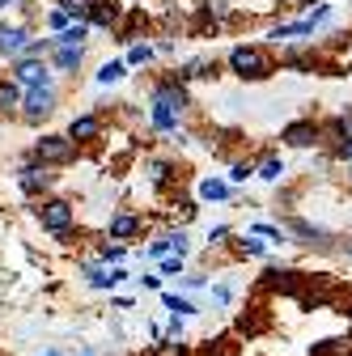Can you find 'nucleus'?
<instances>
[{
	"instance_id": "1",
	"label": "nucleus",
	"mask_w": 352,
	"mask_h": 356,
	"mask_svg": "<svg viewBox=\"0 0 352 356\" xmlns=\"http://www.w3.org/2000/svg\"><path fill=\"white\" fill-rule=\"evenodd\" d=\"M230 68L242 81H263V76L272 72V60H268V51H263V47H234L230 51Z\"/></svg>"
},
{
	"instance_id": "2",
	"label": "nucleus",
	"mask_w": 352,
	"mask_h": 356,
	"mask_svg": "<svg viewBox=\"0 0 352 356\" xmlns=\"http://www.w3.org/2000/svg\"><path fill=\"white\" fill-rule=\"evenodd\" d=\"M34 157H38L42 165H64V161L77 157V145H72L68 136H42V140L34 145Z\"/></svg>"
},
{
	"instance_id": "3",
	"label": "nucleus",
	"mask_w": 352,
	"mask_h": 356,
	"mask_svg": "<svg viewBox=\"0 0 352 356\" xmlns=\"http://www.w3.org/2000/svg\"><path fill=\"white\" fill-rule=\"evenodd\" d=\"M38 220H42V229H51V234H68L72 220H77V212L64 200H47V204L38 208Z\"/></svg>"
},
{
	"instance_id": "4",
	"label": "nucleus",
	"mask_w": 352,
	"mask_h": 356,
	"mask_svg": "<svg viewBox=\"0 0 352 356\" xmlns=\"http://www.w3.org/2000/svg\"><path fill=\"white\" fill-rule=\"evenodd\" d=\"M153 102H157V106H166V111H174V115H183V111L191 106L187 89H183L179 81H161V85H157V94H153Z\"/></svg>"
},
{
	"instance_id": "5",
	"label": "nucleus",
	"mask_w": 352,
	"mask_h": 356,
	"mask_svg": "<svg viewBox=\"0 0 352 356\" xmlns=\"http://www.w3.org/2000/svg\"><path fill=\"white\" fill-rule=\"evenodd\" d=\"M51 111H56V94H51V85H47V89H30V94H26V119H30V123L47 119Z\"/></svg>"
},
{
	"instance_id": "6",
	"label": "nucleus",
	"mask_w": 352,
	"mask_h": 356,
	"mask_svg": "<svg viewBox=\"0 0 352 356\" xmlns=\"http://www.w3.org/2000/svg\"><path fill=\"white\" fill-rule=\"evenodd\" d=\"M319 136H323V131H319L310 119H297V123H289V127H285V145H293V149H310Z\"/></svg>"
},
{
	"instance_id": "7",
	"label": "nucleus",
	"mask_w": 352,
	"mask_h": 356,
	"mask_svg": "<svg viewBox=\"0 0 352 356\" xmlns=\"http://www.w3.org/2000/svg\"><path fill=\"white\" fill-rule=\"evenodd\" d=\"M13 81L30 85V89H47V68H42V60H22L13 68Z\"/></svg>"
},
{
	"instance_id": "8",
	"label": "nucleus",
	"mask_w": 352,
	"mask_h": 356,
	"mask_svg": "<svg viewBox=\"0 0 352 356\" xmlns=\"http://www.w3.org/2000/svg\"><path fill=\"white\" fill-rule=\"evenodd\" d=\"M30 34L22 30V26H0V56H17V51H26L30 47Z\"/></svg>"
},
{
	"instance_id": "9",
	"label": "nucleus",
	"mask_w": 352,
	"mask_h": 356,
	"mask_svg": "<svg viewBox=\"0 0 352 356\" xmlns=\"http://www.w3.org/2000/svg\"><path fill=\"white\" fill-rule=\"evenodd\" d=\"M17 183H22V191H42V187H51V174H47V165H26L22 174H17Z\"/></svg>"
},
{
	"instance_id": "10",
	"label": "nucleus",
	"mask_w": 352,
	"mask_h": 356,
	"mask_svg": "<svg viewBox=\"0 0 352 356\" xmlns=\"http://www.w3.org/2000/svg\"><path fill=\"white\" fill-rule=\"evenodd\" d=\"M289 234H293V238H301L305 246H323V242H327V234H323V229H314L310 220H289Z\"/></svg>"
},
{
	"instance_id": "11",
	"label": "nucleus",
	"mask_w": 352,
	"mask_h": 356,
	"mask_svg": "<svg viewBox=\"0 0 352 356\" xmlns=\"http://www.w3.org/2000/svg\"><path fill=\"white\" fill-rule=\"evenodd\" d=\"M119 13H123L119 0H98V5H94V17H90V26H115V22H119Z\"/></svg>"
},
{
	"instance_id": "12",
	"label": "nucleus",
	"mask_w": 352,
	"mask_h": 356,
	"mask_svg": "<svg viewBox=\"0 0 352 356\" xmlns=\"http://www.w3.org/2000/svg\"><path fill=\"white\" fill-rule=\"evenodd\" d=\"M98 136V119L94 115H81V119H72V127H68V140L77 145V140H94Z\"/></svg>"
},
{
	"instance_id": "13",
	"label": "nucleus",
	"mask_w": 352,
	"mask_h": 356,
	"mask_svg": "<svg viewBox=\"0 0 352 356\" xmlns=\"http://www.w3.org/2000/svg\"><path fill=\"white\" fill-rule=\"evenodd\" d=\"M94 5H98V0H60V9H64L72 22H90V17H94Z\"/></svg>"
},
{
	"instance_id": "14",
	"label": "nucleus",
	"mask_w": 352,
	"mask_h": 356,
	"mask_svg": "<svg viewBox=\"0 0 352 356\" xmlns=\"http://www.w3.org/2000/svg\"><path fill=\"white\" fill-rule=\"evenodd\" d=\"M81 60H85L81 47H56V68H60V72H77Z\"/></svg>"
},
{
	"instance_id": "15",
	"label": "nucleus",
	"mask_w": 352,
	"mask_h": 356,
	"mask_svg": "<svg viewBox=\"0 0 352 356\" xmlns=\"http://www.w3.org/2000/svg\"><path fill=\"white\" fill-rule=\"evenodd\" d=\"M141 229V220L131 216V212H119V216H111V238H131Z\"/></svg>"
},
{
	"instance_id": "16",
	"label": "nucleus",
	"mask_w": 352,
	"mask_h": 356,
	"mask_svg": "<svg viewBox=\"0 0 352 356\" xmlns=\"http://www.w3.org/2000/svg\"><path fill=\"white\" fill-rule=\"evenodd\" d=\"M85 34H90V22H72L60 38H56V47H81L85 42Z\"/></svg>"
},
{
	"instance_id": "17",
	"label": "nucleus",
	"mask_w": 352,
	"mask_h": 356,
	"mask_svg": "<svg viewBox=\"0 0 352 356\" xmlns=\"http://www.w3.org/2000/svg\"><path fill=\"white\" fill-rule=\"evenodd\" d=\"M17 102H22V89H17V81H0V115H9Z\"/></svg>"
},
{
	"instance_id": "18",
	"label": "nucleus",
	"mask_w": 352,
	"mask_h": 356,
	"mask_svg": "<svg viewBox=\"0 0 352 356\" xmlns=\"http://www.w3.org/2000/svg\"><path fill=\"white\" fill-rule=\"evenodd\" d=\"M153 127H157V131H170V127H179V115H174V111H166V106H157V102H153Z\"/></svg>"
},
{
	"instance_id": "19",
	"label": "nucleus",
	"mask_w": 352,
	"mask_h": 356,
	"mask_svg": "<svg viewBox=\"0 0 352 356\" xmlns=\"http://www.w3.org/2000/svg\"><path fill=\"white\" fill-rule=\"evenodd\" d=\"M200 195H204V200H225L230 187H225V183H216V178H204V183H200Z\"/></svg>"
},
{
	"instance_id": "20",
	"label": "nucleus",
	"mask_w": 352,
	"mask_h": 356,
	"mask_svg": "<svg viewBox=\"0 0 352 356\" xmlns=\"http://www.w3.org/2000/svg\"><path fill=\"white\" fill-rule=\"evenodd\" d=\"M285 174V165H280V157H263V165H259V178H268V183H276V178Z\"/></svg>"
},
{
	"instance_id": "21",
	"label": "nucleus",
	"mask_w": 352,
	"mask_h": 356,
	"mask_svg": "<svg viewBox=\"0 0 352 356\" xmlns=\"http://www.w3.org/2000/svg\"><path fill=\"white\" fill-rule=\"evenodd\" d=\"M344 352H348V339H327V343L314 348L310 356H344Z\"/></svg>"
},
{
	"instance_id": "22",
	"label": "nucleus",
	"mask_w": 352,
	"mask_h": 356,
	"mask_svg": "<svg viewBox=\"0 0 352 356\" xmlns=\"http://www.w3.org/2000/svg\"><path fill=\"white\" fill-rule=\"evenodd\" d=\"M166 309H174V314H195V305L187 297H174V293H166Z\"/></svg>"
},
{
	"instance_id": "23",
	"label": "nucleus",
	"mask_w": 352,
	"mask_h": 356,
	"mask_svg": "<svg viewBox=\"0 0 352 356\" xmlns=\"http://www.w3.org/2000/svg\"><path fill=\"white\" fill-rule=\"evenodd\" d=\"M238 254H268V242H259V238H238Z\"/></svg>"
},
{
	"instance_id": "24",
	"label": "nucleus",
	"mask_w": 352,
	"mask_h": 356,
	"mask_svg": "<svg viewBox=\"0 0 352 356\" xmlns=\"http://www.w3.org/2000/svg\"><path fill=\"white\" fill-rule=\"evenodd\" d=\"M119 76H123V64H119V60H111V64H102V72H98V81H102V85H115Z\"/></svg>"
},
{
	"instance_id": "25",
	"label": "nucleus",
	"mask_w": 352,
	"mask_h": 356,
	"mask_svg": "<svg viewBox=\"0 0 352 356\" xmlns=\"http://www.w3.org/2000/svg\"><path fill=\"white\" fill-rule=\"evenodd\" d=\"M149 178H153V183H166V178H170V165H166V161H153V165H149Z\"/></svg>"
},
{
	"instance_id": "26",
	"label": "nucleus",
	"mask_w": 352,
	"mask_h": 356,
	"mask_svg": "<svg viewBox=\"0 0 352 356\" xmlns=\"http://www.w3.org/2000/svg\"><path fill=\"white\" fill-rule=\"evenodd\" d=\"M153 60V51L145 47V42H136V47H131V64H149Z\"/></svg>"
},
{
	"instance_id": "27",
	"label": "nucleus",
	"mask_w": 352,
	"mask_h": 356,
	"mask_svg": "<svg viewBox=\"0 0 352 356\" xmlns=\"http://www.w3.org/2000/svg\"><path fill=\"white\" fill-rule=\"evenodd\" d=\"M250 174H255V170H250L246 161H238V165L230 170V178H234V183H246V178H250Z\"/></svg>"
},
{
	"instance_id": "28",
	"label": "nucleus",
	"mask_w": 352,
	"mask_h": 356,
	"mask_svg": "<svg viewBox=\"0 0 352 356\" xmlns=\"http://www.w3.org/2000/svg\"><path fill=\"white\" fill-rule=\"evenodd\" d=\"M102 259H106V263H111V259L119 263V259H123V246H111V242H106V246H102Z\"/></svg>"
},
{
	"instance_id": "29",
	"label": "nucleus",
	"mask_w": 352,
	"mask_h": 356,
	"mask_svg": "<svg viewBox=\"0 0 352 356\" xmlns=\"http://www.w3.org/2000/svg\"><path fill=\"white\" fill-rule=\"evenodd\" d=\"M212 301H216V305H225V301H230V289H225V284H221V289H212Z\"/></svg>"
},
{
	"instance_id": "30",
	"label": "nucleus",
	"mask_w": 352,
	"mask_h": 356,
	"mask_svg": "<svg viewBox=\"0 0 352 356\" xmlns=\"http://www.w3.org/2000/svg\"><path fill=\"white\" fill-rule=\"evenodd\" d=\"M335 153H339V157H352V140H344V145H339Z\"/></svg>"
},
{
	"instance_id": "31",
	"label": "nucleus",
	"mask_w": 352,
	"mask_h": 356,
	"mask_svg": "<svg viewBox=\"0 0 352 356\" xmlns=\"http://www.w3.org/2000/svg\"><path fill=\"white\" fill-rule=\"evenodd\" d=\"M9 5H17V0H0V9H9Z\"/></svg>"
},
{
	"instance_id": "32",
	"label": "nucleus",
	"mask_w": 352,
	"mask_h": 356,
	"mask_svg": "<svg viewBox=\"0 0 352 356\" xmlns=\"http://www.w3.org/2000/svg\"><path fill=\"white\" fill-rule=\"evenodd\" d=\"M348 259H352V246H348Z\"/></svg>"
},
{
	"instance_id": "33",
	"label": "nucleus",
	"mask_w": 352,
	"mask_h": 356,
	"mask_svg": "<svg viewBox=\"0 0 352 356\" xmlns=\"http://www.w3.org/2000/svg\"><path fill=\"white\" fill-rule=\"evenodd\" d=\"M47 356H56V352H47Z\"/></svg>"
}]
</instances>
